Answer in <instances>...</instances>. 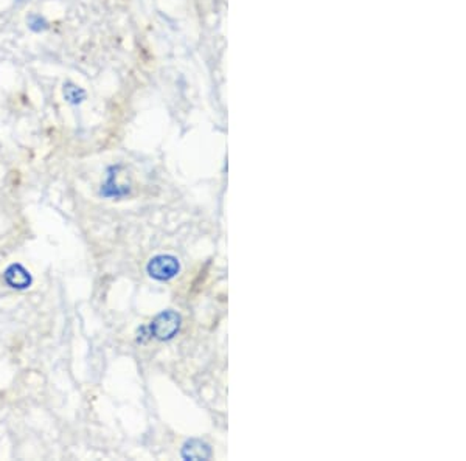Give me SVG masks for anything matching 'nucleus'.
Segmentation results:
<instances>
[{
    "label": "nucleus",
    "mask_w": 466,
    "mask_h": 461,
    "mask_svg": "<svg viewBox=\"0 0 466 461\" xmlns=\"http://www.w3.org/2000/svg\"><path fill=\"white\" fill-rule=\"evenodd\" d=\"M146 271L151 278L159 279V282H168V279L177 275L180 264L177 258L171 257V255H159V257H154L149 261Z\"/></svg>",
    "instance_id": "obj_2"
},
{
    "label": "nucleus",
    "mask_w": 466,
    "mask_h": 461,
    "mask_svg": "<svg viewBox=\"0 0 466 461\" xmlns=\"http://www.w3.org/2000/svg\"><path fill=\"white\" fill-rule=\"evenodd\" d=\"M122 166H110L108 170V179L106 182L101 185V191L99 195L104 197H123L129 195V186L126 185H118L117 177H118V170Z\"/></svg>",
    "instance_id": "obj_4"
},
{
    "label": "nucleus",
    "mask_w": 466,
    "mask_h": 461,
    "mask_svg": "<svg viewBox=\"0 0 466 461\" xmlns=\"http://www.w3.org/2000/svg\"><path fill=\"white\" fill-rule=\"evenodd\" d=\"M64 98H66V101H68L70 104H79L86 99V92L81 89V87L75 86L73 83H66Z\"/></svg>",
    "instance_id": "obj_6"
},
{
    "label": "nucleus",
    "mask_w": 466,
    "mask_h": 461,
    "mask_svg": "<svg viewBox=\"0 0 466 461\" xmlns=\"http://www.w3.org/2000/svg\"><path fill=\"white\" fill-rule=\"evenodd\" d=\"M180 329V315L174 311L168 309L160 313L151 322L149 326V335L159 340H170L179 333Z\"/></svg>",
    "instance_id": "obj_1"
},
{
    "label": "nucleus",
    "mask_w": 466,
    "mask_h": 461,
    "mask_svg": "<svg viewBox=\"0 0 466 461\" xmlns=\"http://www.w3.org/2000/svg\"><path fill=\"white\" fill-rule=\"evenodd\" d=\"M5 283L12 289H27L33 283L30 272L25 269L22 264H11L8 269L3 272Z\"/></svg>",
    "instance_id": "obj_3"
},
{
    "label": "nucleus",
    "mask_w": 466,
    "mask_h": 461,
    "mask_svg": "<svg viewBox=\"0 0 466 461\" xmlns=\"http://www.w3.org/2000/svg\"><path fill=\"white\" fill-rule=\"evenodd\" d=\"M182 457L185 460H208L211 457V449L201 440H190L182 447Z\"/></svg>",
    "instance_id": "obj_5"
}]
</instances>
